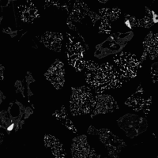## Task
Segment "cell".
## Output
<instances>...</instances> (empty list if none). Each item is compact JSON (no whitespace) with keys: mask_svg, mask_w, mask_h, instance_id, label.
<instances>
[{"mask_svg":"<svg viewBox=\"0 0 158 158\" xmlns=\"http://www.w3.org/2000/svg\"><path fill=\"white\" fill-rule=\"evenodd\" d=\"M85 79L97 93L121 86L124 81L110 63L98 65L94 61L85 62Z\"/></svg>","mask_w":158,"mask_h":158,"instance_id":"1","label":"cell"},{"mask_svg":"<svg viewBox=\"0 0 158 158\" xmlns=\"http://www.w3.org/2000/svg\"><path fill=\"white\" fill-rule=\"evenodd\" d=\"M70 110L73 115L89 113L94 108L95 98L89 87L81 86L72 89Z\"/></svg>","mask_w":158,"mask_h":158,"instance_id":"2","label":"cell"},{"mask_svg":"<svg viewBox=\"0 0 158 158\" xmlns=\"http://www.w3.org/2000/svg\"><path fill=\"white\" fill-rule=\"evenodd\" d=\"M114 62L116 64L115 68L119 77L127 81L136 76L138 68L140 67V62L136 56L127 52H122L114 57Z\"/></svg>","mask_w":158,"mask_h":158,"instance_id":"3","label":"cell"},{"mask_svg":"<svg viewBox=\"0 0 158 158\" xmlns=\"http://www.w3.org/2000/svg\"><path fill=\"white\" fill-rule=\"evenodd\" d=\"M89 134L98 135L100 140L107 146L110 156H117L123 148L125 147V143L123 141L114 135L108 130L102 129L97 131L91 127L89 130Z\"/></svg>","mask_w":158,"mask_h":158,"instance_id":"4","label":"cell"},{"mask_svg":"<svg viewBox=\"0 0 158 158\" xmlns=\"http://www.w3.org/2000/svg\"><path fill=\"white\" fill-rule=\"evenodd\" d=\"M118 123L130 138L140 135L147 128V122L145 118L130 114L118 119Z\"/></svg>","mask_w":158,"mask_h":158,"instance_id":"5","label":"cell"},{"mask_svg":"<svg viewBox=\"0 0 158 158\" xmlns=\"http://www.w3.org/2000/svg\"><path fill=\"white\" fill-rule=\"evenodd\" d=\"M67 56L68 62L71 66L74 67L77 71H81L85 68V62L83 59L84 48L79 43L78 40H75L73 36L69 37L67 44Z\"/></svg>","mask_w":158,"mask_h":158,"instance_id":"6","label":"cell"},{"mask_svg":"<svg viewBox=\"0 0 158 158\" xmlns=\"http://www.w3.org/2000/svg\"><path fill=\"white\" fill-rule=\"evenodd\" d=\"M71 151L74 157H92L95 155V152L91 149L87 142L86 137L84 135L77 137L73 140Z\"/></svg>","mask_w":158,"mask_h":158,"instance_id":"7","label":"cell"},{"mask_svg":"<svg viewBox=\"0 0 158 158\" xmlns=\"http://www.w3.org/2000/svg\"><path fill=\"white\" fill-rule=\"evenodd\" d=\"M45 76L56 89H61L64 84V67L63 63L59 60L55 62Z\"/></svg>","mask_w":158,"mask_h":158,"instance_id":"8","label":"cell"},{"mask_svg":"<svg viewBox=\"0 0 158 158\" xmlns=\"http://www.w3.org/2000/svg\"><path fill=\"white\" fill-rule=\"evenodd\" d=\"M117 109L118 104L111 96L101 95L95 98L94 115L113 112Z\"/></svg>","mask_w":158,"mask_h":158,"instance_id":"9","label":"cell"},{"mask_svg":"<svg viewBox=\"0 0 158 158\" xmlns=\"http://www.w3.org/2000/svg\"><path fill=\"white\" fill-rule=\"evenodd\" d=\"M142 94L143 92L138 90V92H136V94L129 97L126 104L135 111L142 110L145 113L147 114L151 104V98H149V100H145L142 97Z\"/></svg>","mask_w":158,"mask_h":158,"instance_id":"10","label":"cell"},{"mask_svg":"<svg viewBox=\"0 0 158 158\" xmlns=\"http://www.w3.org/2000/svg\"><path fill=\"white\" fill-rule=\"evenodd\" d=\"M144 53L142 60L147 58L153 59L157 56V34L150 32L143 43Z\"/></svg>","mask_w":158,"mask_h":158,"instance_id":"11","label":"cell"},{"mask_svg":"<svg viewBox=\"0 0 158 158\" xmlns=\"http://www.w3.org/2000/svg\"><path fill=\"white\" fill-rule=\"evenodd\" d=\"M42 41L49 49L56 52H60L63 41V36L57 32H46L42 36Z\"/></svg>","mask_w":158,"mask_h":158,"instance_id":"12","label":"cell"},{"mask_svg":"<svg viewBox=\"0 0 158 158\" xmlns=\"http://www.w3.org/2000/svg\"><path fill=\"white\" fill-rule=\"evenodd\" d=\"M19 13L21 18L25 22H32L39 16L36 6L30 1H27L19 6Z\"/></svg>","mask_w":158,"mask_h":158,"instance_id":"13","label":"cell"},{"mask_svg":"<svg viewBox=\"0 0 158 158\" xmlns=\"http://www.w3.org/2000/svg\"><path fill=\"white\" fill-rule=\"evenodd\" d=\"M44 143L46 147L56 157L63 158L65 157V151L63 149L62 144L60 143L57 138L52 135H46L44 138Z\"/></svg>","mask_w":158,"mask_h":158,"instance_id":"14","label":"cell"},{"mask_svg":"<svg viewBox=\"0 0 158 158\" xmlns=\"http://www.w3.org/2000/svg\"><path fill=\"white\" fill-rule=\"evenodd\" d=\"M54 116H56V118H57L58 120H59L60 122H62V123L63 125L68 127L69 129L72 130L74 132H76V129L74 127L73 123H72L71 120L69 118L68 115H67L66 109H65L64 107H62L58 111H56L54 113Z\"/></svg>","mask_w":158,"mask_h":158,"instance_id":"15","label":"cell"},{"mask_svg":"<svg viewBox=\"0 0 158 158\" xmlns=\"http://www.w3.org/2000/svg\"><path fill=\"white\" fill-rule=\"evenodd\" d=\"M120 10L117 9V8H113V9L106 8V9H102L100 10V14H101L102 19L108 22L110 21L111 22V21L117 19L118 15H120Z\"/></svg>","mask_w":158,"mask_h":158,"instance_id":"16","label":"cell"},{"mask_svg":"<svg viewBox=\"0 0 158 158\" xmlns=\"http://www.w3.org/2000/svg\"><path fill=\"white\" fill-rule=\"evenodd\" d=\"M110 31H111V26L109 25V22L102 19L101 24L100 25V32L103 33H109Z\"/></svg>","mask_w":158,"mask_h":158,"instance_id":"17","label":"cell"},{"mask_svg":"<svg viewBox=\"0 0 158 158\" xmlns=\"http://www.w3.org/2000/svg\"><path fill=\"white\" fill-rule=\"evenodd\" d=\"M151 73H152L151 74H152L153 82H156V81H157V63H155L153 65Z\"/></svg>","mask_w":158,"mask_h":158,"instance_id":"18","label":"cell"}]
</instances>
